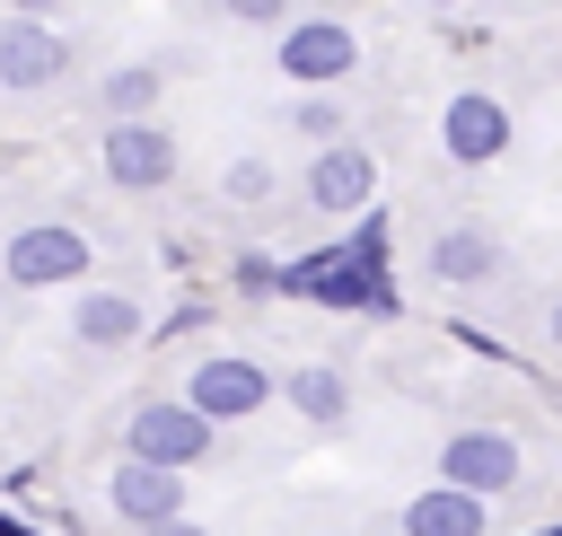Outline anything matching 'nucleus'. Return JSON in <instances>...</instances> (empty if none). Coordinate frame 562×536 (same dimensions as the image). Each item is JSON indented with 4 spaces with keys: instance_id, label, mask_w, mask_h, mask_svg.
I'll return each instance as SVG.
<instances>
[{
    "instance_id": "1",
    "label": "nucleus",
    "mask_w": 562,
    "mask_h": 536,
    "mask_svg": "<svg viewBox=\"0 0 562 536\" xmlns=\"http://www.w3.org/2000/svg\"><path fill=\"white\" fill-rule=\"evenodd\" d=\"M281 299H316V308H334V316H395V308H404L395 281L369 272V264H351L342 246H316V255L281 264Z\"/></svg>"
},
{
    "instance_id": "2",
    "label": "nucleus",
    "mask_w": 562,
    "mask_h": 536,
    "mask_svg": "<svg viewBox=\"0 0 562 536\" xmlns=\"http://www.w3.org/2000/svg\"><path fill=\"white\" fill-rule=\"evenodd\" d=\"M220 448V422L202 413V404H184V395H140L132 413H123V457H149V466H202Z\"/></svg>"
},
{
    "instance_id": "3",
    "label": "nucleus",
    "mask_w": 562,
    "mask_h": 536,
    "mask_svg": "<svg viewBox=\"0 0 562 536\" xmlns=\"http://www.w3.org/2000/svg\"><path fill=\"white\" fill-rule=\"evenodd\" d=\"M97 167H105L114 193H167V185H176V132H167L158 114H105Z\"/></svg>"
},
{
    "instance_id": "4",
    "label": "nucleus",
    "mask_w": 562,
    "mask_h": 536,
    "mask_svg": "<svg viewBox=\"0 0 562 536\" xmlns=\"http://www.w3.org/2000/svg\"><path fill=\"white\" fill-rule=\"evenodd\" d=\"M88 237L70 228V220H26L9 246H0V281L9 290H70V281H88Z\"/></svg>"
},
{
    "instance_id": "5",
    "label": "nucleus",
    "mask_w": 562,
    "mask_h": 536,
    "mask_svg": "<svg viewBox=\"0 0 562 536\" xmlns=\"http://www.w3.org/2000/svg\"><path fill=\"white\" fill-rule=\"evenodd\" d=\"M272 62L299 88H342L360 70V35L342 18H290V26H272Z\"/></svg>"
},
{
    "instance_id": "6",
    "label": "nucleus",
    "mask_w": 562,
    "mask_h": 536,
    "mask_svg": "<svg viewBox=\"0 0 562 536\" xmlns=\"http://www.w3.org/2000/svg\"><path fill=\"white\" fill-rule=\"evenodd\" d=\"M509 141H518L509 97H492V88H457V97L439 105V149H448L457 167H492V158H509Z\"/></svg>"
},
{
    "instance_id": "7",
    "label": "nucleus",
    "mask_w": 562,
    "mask_h": 536,
    "mask_svg": "<svg viewBox=\"0 0 562 536\" xmlns=\"http://www.w3.org/2000/svg\"><path fill=\"white\" fill-rule=\"evenodd\" d=\"M518 439L509 431H492V422H465V431H448L439 439V483H465V492H483V501H501V492H518Z\"/></svg>"
},
{
    "instance_id": "8",
    "label": "nucleus",
    "mask_w": 562,
    "mask_h": 536,
    "mask_svg": "<svg viewBox=\"0 0 562 536\" xmlns=\"http://www.w3.org/2000/svg\"><path fill=\"white\" fill-rule=\"evenodd\" d=\"M53 79H70V35H61V18H9V9H0V88L35 97V88H53Z\"/></svg>"
},
{
    "instance_id": "9",
    "label": "nucleus",
    "mask_w": 562,
    "mask_h": 536,
    "mask_svg": "<svg viewBox=\"0 0 562 536\" xmlns=\"http://www.w3.org/2000/svg\"><path fill=\"white\" fill-rule=\"evenodd\" d=\"M184 404H202L211 422H246V413H263V404H272V369H263V360H246V351H211V360H193Z\"/></svg>"
},
{
    "instance_id": "10",
    "label": "nucleus",
    "mask_w": 562,
    "mask_h": 536,
    "mask_svg": "<svg viewBox=\"0 0 562 536\" xmlns=\"http://www.w3.org/2000/svg\"><path fill=\"white\" fill-rule=\"evenodd\" d=\"M307 202L325 211V220H351V211H369L378 202V158L342 132V141H316V158H307Z\"/></svg>"
},
{
    "instance_id": "11",
    "label": "nucleus",
    "mask_w": 562,
    "mask_h": 536,
    "mask_svg": "<svg viewBox=\"0 0 562 536\" xmlns=\"http://www.w3.org/2000/svg\"><path fill=\"white\" fill-rule=\"evenodd\" d=\"M105 510L123 527H149V518H176L184 510V466H149V457H123L105 474Z\"/></svg>"
},
{
    "instance_id": "12",
    "label": "nucleus",
    "mask_w": 562,
    "mask_h": 536,
    "mask_svg": "<svg viewBox=\"0 0 562 536\" xmlns=\"http://www.w3.org/2000/svg\"><path fill=\"white\" fill-rule=\"evenodd\" d=\"M395 527H404V536H492V501L465 492V483H422Z\"/></svg>"
},
{
    "instance_id": "13",
    "label": "nucleus",
    "mask_w": 562,
    "mask_h": 536,
    "mask_svg": "<svg viewBox=\"0 0 562 536\" xmlns=\"http://www.w3.org/2000/svg\"><path fill=\"white\" fill-rule=\"evenodd\" d=\"M70 343H79V351H123V343H149L140 299H132V290H79V299H70Z\"/></svg>"
},
{
    "instance_id": "14",
    "label": "nucleus",
    "mask_w": 562,
    "mask_h": 536,
    "mask_svg": "<svg viewBox=\"0 0 562 536\" xmlns=\"http://www.w3.org/2000/svg\"><path fill=\"white\" fill-rule=\"evenodd\" d=\"M492 272H501V237H492V228L457 220V228H439V237H430V281L474 290V281H492Z\"/></svg>"
},
{
    "instance_id": "15",
    "label": "nucleus",
    "mask_w": 562,
    "mask_h": 536,
    "mask_svg": "<svg viewBox=\"0 0 562 536\" xmlns=\"http://www.w3.org/2000/svg\"><path fill=\"white\" fill-rule=\"evenodd\" d=\"M281 404H299V422L334 431V422L351 413V378L325 369V360H299V369H281Z\"/></svg>"
},
{
    "instance_id": "16",
    "label": "nucleus",
    "mask_w": 562,
    "mask_h": 536,
    "mask_svg": "<svg viewBox=\"0 0 562 536\" xmlns=\"http://www.w3.org/2000/svg\"><path fill=\"white\" fill-rule=\"evenodd\" d=\"M158 97H167V70L158 62H114L97 79V114H158Z\"/></svg>"
},
{
    "instance_id": "17",
    "label": "nucleus",
    "mask_w": 562,
    "mask_h": 536,
    "mask_svg": "<svg viewBox=\"0 0 562 536\" xmlns=\"http://www.w3.org/2000/svg\"><path fill=\"white\" fill-rule=\"evenodd\" d=\"M220 193H228V211H263V202L281 193V167H272V158H228Z\"/></svg>"
},
{
    "instance_id": "18",
    "label": "nucleus",
    "mask_w": 562,
    "mask_h": 536,
    "mask_svg": "<svg viewBox=\"0 0 562 536\" xmlns=\"http://www.w3.org/2000/svg\"><path fill=\"white\" fill-rule=\"evenodd\" d=\"M342 255H351V264H369V272H386V255H395V220H386V202L351 211V237H342Z\"/></svg>"
},
{
    "instance_id": "19",
    "label": "nucleus",
    "mask_w": 562,
    "mask_h": 536,
    "mask_svg": "<svg viewBox=\"0 0 562 536\" xmlns=\"http://www.w3.org/2000/svg\"><path fill=\"white\" fill-rule=\"evenodd\" d=\"M290 132H299V141H307V149H316V141H342V105H334V97H325V88H307V105H299V114H290Z\"/></svg>"
},
{
    "instance_id": "20",
    "label": "nucleus",
    "mask_w": 562,
    "mask_h": 536,
    "mask_svg": "<svg viewBox=\"0 0 562 536\" xmlns=\"http://www.w3.org/2000/svg\"><path fill=\"white\" fill-rule=\"evenodd\" d=\"M228 281H237L246 299H281V264H272V255H237V272H228Z\"/></svg>"
},
{
    "instance_id": "21",
    "label": "nucleus",
    "mask_w": 562,
    "mask_h": 536,
    "mask_svg": "<svg viewBox=\"0 0 562 536\" xmlns=\"http://www.w3.org/2000/svg\"><path fill=\"white\" fill-rule=\"evenodd\" d=\"M220 9H228L237 26H290V18H299L290 0H220Z\"/></svg>"
},
{
    "instance_id": "22",
    "label": "nucleus",
    "mask_w": 562,
    "mask_h": 536,
    "mask_svg": "<svg viewBox=\"0 0 562 536\" xmlns=\"http://www.w3.org/2000/svg\"><path fill=\"white\" fill-rule=\"evenodd\" d=\"M202 316H211V308H202V299H184V308H176V316H167V325H158L149 343H176V334H202Z\"/></svg>"
},
{
    "instance_id": "23",
    "label": "nucleus",
    "mask_w": 562,
    "mask_h": 536,
    "mask_svg": "<svg viewBox=\"0 0 562 536\" xmlns=\"http://www.w3.org/2000/svg\"><path fill=\"white\" fill-rule=\"evenodd\" d=\"M9 18H70V0H0Z\"/></svg>"
},
{
    "instance_id": "24",
    "label": "nucleus",
    "mask_w": 562,
    "mask_h": 536,
    "mask_svg": "<svg viewBox=\"0 0 562 536\" xmlns=\"http://www.w3.org/2000/svg\"><path fill=\"white\" fill-rule=\"evenodd\" d=\"M140 536H211V527H193V518H184V510H176V518H149V527H140Z\"/></svg>"
},
{
    "instance_id": "25",
    "label": "nucleus",
    "mask_w": 562,
    "mask_h": 536,
    "mask_svg": "<svg viewBox=\"0 0 562 536\" xmlns=\"http://www.w3.org/2000/svg\"><path fill=\"white\" fill-rule=\"evenodd\" d=\"M0 536H44V527H26L18 510H0Z\"/></svg>"
},
{
    "instance_id": "26",
    "label": "nucleus",
    "mask_w": 562,
    "mask_h": 536,
    "mask_svg": "<svg viewBox=\"0 0 562 536\" xmlns=\"http://www.w3.org/2000/svg\"><path fill=\"white\" fill-rule=\"evenodd\" d=\"M544 334H553V343H562V299H553V308H544Z\"/></svg>"
},
{
    "instance_id": "27",
    "label": "nucleus",
    "mask_w": 562,
    "mask_h": 536,
    "mask_svg": "<svg viewBox=\"0 0 562 536\" xmlns=\"http://www.w3.org/2000/svg\"><path fill=\"white\" fill-rule=\"evenodd\" d=\"M422 9H465V0H422Z\"/></svg>"
},
{
    "instance_id": "28",
    "label": "nucleus",
    "mask_w": 562,
    "mask_h": 536,
    "mask_svg": "<svg viewBox=\"0 0 562 536\" xmlns=\"http://www.w3.org/2000/svg\"><path fill=\"white\" fill-rule=\"evenodd\" d=\"M536 536H562V518H553V527H536Z\"/></svg>"
}]
</instances>
